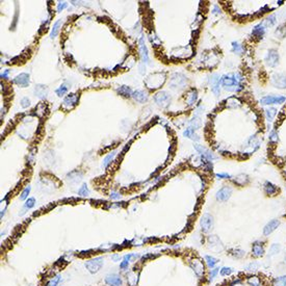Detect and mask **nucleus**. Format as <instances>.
Returning <instances> with one entry per match:
<instances>
[{"label":"nucleus","mask_w":286,"mask_h":286,"mask_svg":"<svg viewBox=\"0 0 286 286\" xmlns=\"http://www.w3.org/2000/svg\"><path fill=\"white\" fill-rule=\"evenodd\" d=\"M279 225H280V221H279V220H272V221H269V223L265 225L264 228H263V234H264L265 236L269 235L278 228Z\"/></svg>","instance_id":"f8f14e48"},{"label":"nucleus","mask_w":286,"mask_h":286,"mask_svg":"<svg viewBox=\"0 0 286 286\" xmlns=\"http://www.w3.org/2000/svg\"><path fill=\"white\" fill-rule=\"evenodd\" d=\"M105 283L108 286H121L122 283H123V281H122V279L120 276H118V275H115V274H112V275L106 276Z\"/></svg>","instance_id":"4468645a"},{"label":"nucleus","mask_w":286,"mask_h":286,"mask_svg":"<svg viewBox=\"0 0 286 286\" xmlns=\"http://www.w3.org/2000/svg\"><path fill=\"white\" fill-rule=\"evenodd\" d=\"M232 52L236 54H242L244 51V47L241 44H239L238 42H233L232 43Z\"/></svg>","instance_id":"cd10ccee"},{"label":"nucleus","mask_w":286,"mask_h":286,"mask_svg":"<svg viewBox=\"0 0 286 286\" xmlns=\"http://www.w3.org/2000/svg\"><path fill=\"white\" fill-rule=\"evenodd\" d=\"M209 83L211 85V91L214 93L215 95H219L220 92H221V87H220V83H221V79L220 77L217 76V74H213L210 76L209 78Z\"/></svg>","instance_id":"9b49d317"},{"label":"nucleus","mask_w":286,"mask_h":286,"mask_svg":"<svg viewBox=\"0 0 286 286\" xmlns=\"http://www.w3.org/2000/svg\"><path fill=\"white\" fill-rule=\"evenodd\" d=\"M265 62H266V65L269 67L275 68L278 66L279 63V54L278 52L276 51L275 49H271L266 54V57H265Z\"/></svg>","instance_id":"1a4fd4ad"},{"label":"nucleus","mask_w":286,"mask_h":286,"mask_svg":"<svg viewBox=\"0 0 286 286\" xmlns=\"http://www.w3.org/2000/svg\"><path fill=\"white\" fill-rule=\"evenodd\" d=\"M280 250H281V247L279 246V244H273V246L271 247V249H269V252H271V256L276 255L277 253H279V252H280Z\"/></svg>","instance_id":"58836bf2"},{"label":"nucleus","mask_w":286,"mask_h":286,"mask_svg":"<svg viewBox=\"0 0 286 286\" xmlns=\"http://www.w3.org/2000/svg\"><path fill=\"white\" fill-rule=\"evenodd\" d=\"M269 142H271V143L278 142V133H277L276 131H272V132L269 133Z\"/></svg>","instance_id":"a19ab883"},{"label":"nucleus","mask_w":286,"mask_h":286,"mask_svg":"<svg viewBox=\"0 0 286 286\" xmlns=\"http://www.w3.org/2000/svg\"><path fill=\"white\" fill-rule=\"evenodd\" d=\"M29 104H30V101H29V99L28 98H23L21 100V105H22V107H28L29 106Z\"/></svg>","instance_id":"de8ad7c7"},{"label":"nucleus","mask_w":286,"mask_h":286,"mask_svg":"<svg viewBox=\"0 0 286 286\" xmlns=\"http://www.w3.org/2000/svg\"><path fill=\"white\" fill-rule=\"evenodd\" d=\"M67 91H68V88L66 87V85H60V87L55 91V93H56V95H57L58 97H62V96H63V95L66 94V93H67Z\"/></svg>","instance_id":"e433bc0d"},{"label":"nucleus","mask_w":286,"mask_h":286,"mask_svg":"<svg viewBox=\"0 0 286 286\" xmlns=\"http://www.w3.org/2000/svg\"><path fill=\"white\" fill-rule=\"evenodd\" d=\"M88 194H90V190H88L87 184H83L78 189V195H80V196H88Z\"/></svg>","instance_id":"4c0bfd02"},{"label":"nucleus","mask_w":286,"mask_h":286,"mask_svg":"<svg viewBox=\"0 0 286 286\" xmlns=\"http://www.w3.org/2000/svg\"><path fill=\"white\" fill-rule=\"evenodd\" d=\"M79 100V95L77 94H70L69 96H67L63 102V108L65 110H70L72 108H74L76 106V104L78 103Z\"/></svg>","instance_id":"423d86ee"},{"label":"nucleus","mask_w":286,"mask_h":286,"mask_svg":"<svg viewBox=\"0 0 286 286\" xmlns=\"http://www.w3.org/2000/svg\"><path fill=\"white\" fill-rule=\"evenodd\" d=\"M154 100L157 103L158 106L160 107H168L171 103V96H170L169 93L165 92V91H161V92H158L155 94L154 96Z\"/></svg>","instance_id":"39448f33"},{"label":"nucleus","mask_w":286,"mask_h":286,"mask_svg":"<svg viewBox=\"0 0 286 286\" xmlns=\"http://www.w3.org/2000/svg\"><path fill=\"white\" fill-rule=\"evenodd\" d=\"M14 82L17 83L18 85H21L22 88H26L28 87L29 85V75L26 73H22L20 75H18L15 79H14Z\"/></svg>","instance_id":"dca6fc26"},{"label":"nucleus","mask_w":286,"mask_h":286,"mask_svg":"<svg viewBox=\"0 0 286 286\" xmlns=\"http://www.w3.org/2000/svg\"><path fill=\"white\" fill-rule=\"evenodd\" d=\"M233 181H234V183H236L237 185L242 186V185L247 184V183L249 182V177L244 174H240V175H238V176L235 177V179Z\"/></svg>","instance_id":"5701e85b"},{"label":"nucleus","mask_w":286,"mask_h":286,"mask_svg":"<svg viewBox=\"0 0 286 286\" xmlns=\"http://www.w3.org/2000/svg\"><path fill=\"white\" fill-rule=\"evenodd\" d=\"M286 101V97L282 95H269L260 99L261 105H273V104H282Z\"/></svg>","instance_id":"20e7f679"},{"label":"nucleus","mask_w":286,"mask_h":286,"mask_svg":"<svg viewBox=\"0 0 286 286\" xmlns=\"http://www.w3.org/2000/svg\"><path fill=\"white\" fill-rule=\"evenodd\" d=\"M35 94L38 95V97L40 98H44L47 95V88H45L44 85H38L35 88Z\"/></svg>","instance_id":"c85d7f7f"},{"label":"nucleus","mask_w":286,"mask_h":286,"mask_svg":"<svg viewBox=\"0 0 286 286\" xmlns=\"http://www.w3.org/2000/svg\"><path fill=\"white\" fill-rule=\"evenodd\" d=\"M190 125H192V129H199L200 126H201V120H200V118L198 115H196V117L194 118V119L192 120V122H190Z\"/></svg>","instance_id":"c9c22d12"},{"label":"nucleus","mask_w":286,"mask_h":286,"mask_svg":"<svg viewBox=\"0 0 286 286\" xmlns=\"http://www.w3.org/2000/svg\"><path fill=\"white\" fill-rule=\"evenodd\" d=\"M232 252V255L234 256V257H237V258H240V257H242V256L244 255V252L242 251V250H233V251H231Z\"/></svg>","instance_id":"79ce46f5"},{"label":"nucleus","mask_w":286,"mask_h":286,"mask_svg":"<svg viewBox=\"0 0 286 286\" xmlns=\"http://www.w3.org/2000/svg\"><path fill=\"white\" fill-rule=\"evenodd\" d=\"M200 225H201V228L203 232H209L210 230L212 229L213 227V217L212 215H210L209 213H205V214L202 217L201 222H200Z\"/></svg>","instance_id":"6e6552de"},{"label":"nucleus","mask_w":286,"mask_h":286,"mask_svg":"<svg viewBox=\"0 0 286 286\" xmlns=\"http://www.w3.org/2000/svg\"><path fill=\"white\" fill-rule=\"evenodd\" d=\"M190 266L194 269L195 273L198 275L199 277H202L204 274V265L203 263L201 261H199V260H194L192 263H190Z\"/></svg>","instance_id":"412c9836"},{"label":"nucleus","mask_w":286,"mask_h":286,"mask_svg":"<svg viewBox=\"0 0 286 286\" xmlns=\"http://www.w3.org/2000/svg\"><path fill=\"white\" fill-rule=\"evenodd\" d=\"M244 77L240 73H229L225 74L221 78V83L223 88L229 92H240L244 90L242 85Z\"/></svg>","instance_id":"f257e3e1"},{"label":"nucleus","mask_w":286,"mask_h":286,"mask_svg":"<svg viewBox=\"0 0 286 286\" xmlns=\"http://www.w3.org/2000/svg\"><path fill=\"white\" fill-rule=\"evenodd\" d=\"M217 177L220 179H228V178H230L231 176L227 173H221V174H217Z\"/></svg>","instance_id":"8fccbe9b"},{"label":"nucleus","mask_w":286,"mask_h":286,"mask_svg":"<svg viewBox=\"0 0 286 286\" xmlns=\"http://www.w3.org/2000/svg\"><path fill=\"white\" fill-rule=\"evenodd\" d=\"M233 272V269H231V267H223V269H221V275L222 276H229V275H231Z\"/></svg>","instance_id":"37998d69"},{"label":"nucleus","mask_w":286,"mask_h":286,"mask_svg":"<svg viewBox=\"0 0 286 286\" xmlns=\"http://www.w3.org/2000/svg\"><path fill=\"white\" fill-rule=\"evenodd\" d=\"M132 97H133V99L137 100V102H140V103L147 101V99H148L147 94L145 92H143V91H135V92H133Z\"/></svg>","instance_id":"4be33fe9"},{"label":"nucleus","mask_w":286,"mask_h":286,"mask_svg":"<svg viewBox=\"0 0 286 286\" xmlns=\"http://www.w3.org/2000/svg\"><path fill=\"white\" fill-rule=\"evenodd\" d=\"M273 285L274 286H286V276H281V277H278V278H275Z\"/></svg>","instance_id":"c756f323"},{"label":"nucleus","mask_w":286,"mask_h":286,"mask_svg":"<svg viewBox=\"0 0 286 286\" xmlns=\"http://www.w3.org/2000/svg\"><path fill=\"white\" fill-rule=\"evenodd\" d=\"M183 134H184V137L190 138V140H200V137L196 134V133H195L194 129H192V127L187 128L186 130H185L184 132H183Z\"/></svg>","instance_id":"bb28decb"},{"label":"nucleus","mask_w":286,"mask_h":286,"mask_svg":"<svg viewBox=\"0 0 286 286\" xmlns=\"http://www.w3.org/2000/svg\"><path fill=\"white\" fill-rule=\"evenodd\" d=\"M128 261H126V260H124V261H122L121 262V264H120V267L121 269H126L127 266H128Z\"/></svg>","instance_id":"864d4df0"},{"label":"nucleus","mask_w":286,"mask_h":286,"mask_svg":"<svg viewBox=\"0 0 286 286\" xmlns=\"http://www.w3.org/2000/svg\"><path fill=\"white\" fill-rule=\"evenodd\" d=\"M85 266L91 274H96L101 269L103 266V258L102 257H95L93 259H90L85 262Z\"/></svg>","instance_id":"7ed1b4c3"},{"label":"nucleus","mask_w":286,"mask_h":286,"mask_svg":"<svg viewBox=\"0 0 286 286\" xmlns=\"http://www.w3.org/2000/svg\"><path fill=\"white\" fill-rule=\"evenodd\" d=\"M140 52H142V56H143V62L144 63H149L150 60H149V54H148V49H147L146 45H145L144 38H140Z\"/></svg>","instance_id":"aec40b11"},{"label":"nucleus","mask_w":286,"mask_h":286,"mask_svg":"<svg viewBox=\"0 0 286 286\" xmlns=\"http://www.w3.org/2000/svg\"><path fill=\"white\" fill-rule=\"evenodd\" d=\"M169 83H170V87L172 88H183L186 85L187 79L183 74L175 73L172 75Z\"/></svg>","instance_id":"f03ea898"},{"label":"nucleus","mask_w":286,"mask_h":286,"mask_svg":"<svg viewBox=\"0 0 286 286\" xmlns=\"http://www.w3.org/2000/svg\"><path fill=\"white\" fill-rule=\"evenodd\" d=\"M248 283L252 286H260L261 282H260V279L256 276H251L248 278Z\"/></svg>","instance_id":"473e14b6"},{"label":"nucleus","mask_w":286,"mask_h":286,"mask_svg":"<svg viewBox=\"0 0 286 286\" xmlns=\"http://www.w3.org/2000/svg\"><path fill=\"white\" fill-rule=\"evenodd\" d=\"M231 195H232V188L230 186H224L217 192V200L221 202L228 201V199L231 197Z\"/></svg>","instance_id":"9d476101"},{"label":"nucleus","mask_w":286,"mask_h":286,"mask_svg":"<svg viewBox=\"0 0 286 286\" xmlns=\"http://www.w3.org/2000/svg\"><path fill=\"white\" fill-rule=\"evenodd\" d=\"M35 199H33V198H29L26 202H25L24 207L26 208V209H30V208H32L33 206H35Z\"/></svg>","instance_id":"ea45409f"},{"label":"nucleus","mask_w":286,"mask_h":286,"mask_svg":"<svg viewBox=\"0 0 286 286\" xmlns=\"http://www.w3.org/2000/svg\"><path fill=\"white\" fill-rule=\"evenodd\" d=\"M117 91H118V93H119L120 95H122V96H124V97L132 96V91H131V88H128V87H126V85L120 87Z\"/></svg>","instance_id":"a878e982"},{"label":"nucleus","mask_w":286,"mask_h":286,"mask_svg":"<svg viewBox=\"0 0 286 286\" xmlns=\"http://www.w3.org/2000/svg\"><path fill=\"white\" fill-rule=\"evenodd\" d=\"M259 146L260 145H259V140H258V138L256 137H252L248 140V145H247L246 148L249 150L248 153L251 154L259 148Z\"/></svg>","instance_id":"f3484780"},{"label":"nucleus","mask_w":286,"mask_h":286,"mask_svg":"<svg viewBox=\"0 0 286 286\" xmlns=\"http://www.w3.org/2000/svg\"><path fill=\"white\" fill-rule=\"evenodd\" d=\"M115 151H112V153L108 154V155L106 156V157L104 158V160H103V167L104 168L107 167V165L110 163V161L113 159V157H115Z\"/></svg>","instance_id":"f704fd0d"},{"label":"nucleus","mask_w":286,"mask_h":286,"mask_svg":"<svg viewBox=\"0 0 286 286\" xmlns=\"http://www.w3.org/2000/svg\"><path fill=\"white\" fill-rule=\"evenodd\" d=\"M252 252H253V255L255 257H261V256L264 255V246L261 241H255L253 244V249H252Z\"/></svg>","instance_id":"a211bd4d"},{"label":"nucleus","mask_w":286,"mask_h":286,"mask_svg":"<svg viewBox=\"0 0 286 286\" xmlns=\"http://www.w3.org/2000/svg\"><path fill=\"white\" fill-rule=\"evenodd\" d=\"M265 31H266V26L263 23H259L252 29V35L255 38H262L265 35Z\"/></svg>","instance_id":"ddd939ff"},{"label":"nucleus","mask_w":286,"mask_h":286,"mask_svg":"<svg viewBox=\"0 0 286 286\" xmlns=\"http://www.w3.org/2000/svg\"><path fill=\"white\" fill-rule=\"evenodd\" d=\"M272 85L277 88H286V75L275 73L272 76Z\"/></svg>","instance_id":"0eeeda50"},{"label":"nucleus","mask_w":286,"mask_h":286,"mask_svg":"<svg viewBox=\"0 0 286 286\" xmlns=\"http://www.w3.org/2000/svg\"><path fill=\"white\" fill-rule=\"evenodd\" d=\"M60 24H62V20H58V21L56 22V23L53 25V28H52L51 33H50V37H51L52 38H55L56 35H57L58 30H60Z\"/></svg>","instance_id":"7c9ffc66"},{"label":"nucleus","mask_w":286,"mask_h":286,"mask_svg":"<svg viewBox=\"0 0 286 286\" xmlns=\"http://www.w3.org/2000/svg\"><path fill=\"white\" fill-rule=\"evenodd\" d=\"M29 192H30V187H26L25 189L22 192V194H21V196H20V199L21 200H25L28 197V195H29Z\"/></svg>","instance_id":"49530a36"},{"label":"nucleus","mask_w":286,"mask_h":286,"mask_svg":"<svg viewBox=\"0 0 286 286\" xmlns=\"http://www.w3.org/2000/svg\"><path fill=\"white\" fill-rule=\"evenodd\" d=\"M60 281V276H56L55 278H53L51 281H50L48 286H57Z\"/></svg>","instance_id":"a18cd8bd"},{"label":"nucleus","mask_w":286,"mask_h":286,"mask_svg":"<svg viewBox=\"0 0 286 286\" xmlns=\"http://www.w3.org/2000/svg\"><path fill=\"white\" fill-rule=\"evenodd\" d=\"M194 148L196 149L197 151H198V153H200L201 155H203V157H205L206 159L211 160V159H214V158H215V156L213 155V153H211L209 150L206 149L205 147H203L202 145L196 144V145H194Z\"/></svg>","instance_id":"2eb2a0df"},{"label":"nucleus","mask_w":286,"mask_h":286,"mask_svg":"<svg viewBox=\"0 0 286 286\" xmlns=\"http://www.w3.org/2000/svg\"><path fill=\"white\" fill-rule=\"evenodd\" d=\"M112 258L113 259V261H118V260H120V255H112Z\"/></svg>","instance_id":"6e6d98bb"},{"label":"nucleus","mask_w":286,"mask_h":286,"mask_svg":"<svg viewBox=\"0 0 286 286\" xmlns=\"http://www.w3.org/2000/svg\"><path fill=\"white\" fill-rule=\"evenodd\" d=\"M197 99H198V93H197L196 90H194V88H192V90L190 91L189 94H188V97H187L188 105H194L195 102L197 101Z\"/></svg>","instance_id":"393cba45"},{"label":"nucleus","mask_w":286,"mask_h":286,"mask_svg":"<svg viewBox=\"0 0 286 286\" xmlns=\"http://www.w3.org/2000/svg\"><path fill=\"white\" fill-rule=\"evenodd\" d=\"M219 269H213L210 271V274H209V279H210V280H212L213 278H215V276H217V273H219Z\"/></svg>","instance_id":"09e8293b"},{"label":"nucleus","mask_w":286,"mask_h":286,"mask_svg":"<svg viewBox=\"0 0 286 286\" xmlns=\"http://www.w3.org/2000/svg\"><path fill=\"white\" fill-rule=\"evenodd\" d=\"M8 72H10V71H8V70H5V72H4V73H2V74H1V77H2V78H8Z\"/></svg>","instance_id":"5fc2aeb1"},{"label":"nucleus","mask_w":286,"mask_h":286,"mask_svg":"<svg viewBox=\"0 0 286 286\" xmlns=\"http://www.w3.org/2000/svg\"><path fill=\"white\" fill-rule=\"evenodd\" d=\"M140 257V256L137 255V254H128V255H125L124 256V260H126V261H131L132 259H137V258Z\"/></svg>","instance_id":"c03bdc74"},{"label":"nucleus","mask_w":286,"mask_h":286,"mask_svg":"<svg viewBox=\"0 0 286 286\" xmlns=\"http://www.w3.org/2000/svg\"><path fill=\"white\" fill-rule=\"evenodd\" d=\"M275 23H276V15L269 16V17H267L266 19L264 20V22H263V24H264L266 27L273 26V25H275Z\"/></svg>","instance_id":"2f4dec72"},{"label":"nucleus","mask_w":286,"mask_h":286,"mask_svg":"<svg viewBox=\"0 0 286 286\" xmlns=\"http://www.w3.org/2000/svg\"><path fill=\"white\" fill-rule=\"evenodd\" d=\"M110 198L113 199V200L121 199V195H119L118 192H112V195H110Z\"/></svg>","instance_id":"3c124183"},{"label":"nucleus","mask_w":286,"mask_h":286,"mask_svg":"<svg viewBox=\"0 0 286 286\" xmlns=\"http://www.w3.org/2000/svg\"><path fill=\"white\" fill-rule=\"evenodd\" d=\"M205 260H206V262H207V265H208L209 267H213L215 264H217V262H219V259H217V258L212 257V256H209V255L205 256Z\"/></svg>","instance_id":"72a5a7b5"},{"label":"nucleus","mask_w":286,"mask_h":286,"mask_svg":"<svg viewBox=\"0 0 286 286\" xmlns=\"http://www.w3.org/2000/svg\"><path fill=\"white\" fill-rule=\"evenodd\" d=\"M263 189H264V192L269 196H274L278 192V186H276L275 184H273L269 181H266L263 185Z\"/></svg>","instance_id":"6ab92c4d"},{"label":"nucleus","mask_w":286,"mask_h":286,"mask_svg":"<svg viewBox=\"0 0 286 286\" xmlns=\"http://www.w3.org/2000/svg\"><path fill=\"white\" fill-rule=\"evenodd\" d=\"M66 6H67V3H66V2H63V3L60 2V3L58 4V6H57V11H58V12H60V11H63V8H66Z\"/></svg>","instance_id":"603ef678"},{"label":"nucleus","mask_w":286,"mask_h":286,"mask_svg":"<svg viewBox=\"0 0 286 286\" xmlns=\"http://www.w3.org/2000/svg\"><path fill=\"white\" fill-rule=\"evenodd\" d=\"M277 115V109L275 107H269L265 109V118L267 121H273Z\"/></svg>","instance_id":"b1692460"}]
</instances>
